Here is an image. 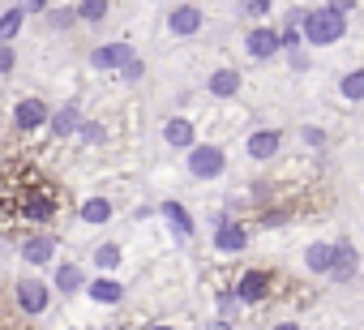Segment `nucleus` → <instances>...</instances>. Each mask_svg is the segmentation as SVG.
Returning <instances> with one entry per match:
<instances>
[{
    "label": "nucleus",
    "mask_w": 364,
    "mask_h": 330,
    "mask_svg": "<svg viewBox=\"0 0 364 330\" xmlns=\"http://www.w3.org/2000/svg\"><path fill=\"white\" fill-rule=\"evenodd\" d=\"M69 198L60 181H52L35 159H5L0 163V228L14 240L26 232H56Z\"/></svg>",
    "instance_id": "f257e3e1"
},
{
    "label": "nucleus",
    "mask_w": 364,
    "mask_h": 330,
    "mask_svg": "<svg viewBox=\"0 0 364 330\" xmlns=\"http://www.w3.org/2000/svg\"><path fill=\"white\" fill-rule=\"evenodd\" d=\"M296 26H300V35H304L309 43H317V48H326V43H338V39L347 35V18H338V14H330V9L300 14V18H296Z\"/></svg>",
    "instance_id": "f03ea898"
},
{
    "label": "nucleus",
    "mask_w": 364,
    "mask_h": 330,
    "mask_svg": "<svg viewBox=\"0 0 364 330\" xmlns=\"http://www.w3.org/2000/svg\"><path fill=\"white\" fill-rule=\"evenodd\" d=\"M14 309L22 317H43L52 309V287L43 279H18L14 283Z\"/></svg>",
    "instance_id": "7ed1b4c3"
},
{
    "label": "nucleus",
    "mask_w": 364,
    "mask_h": 330,
    "mask_svg": "<svg viewBox=\"0 0 364 330\" xmlns=\"http://www.w3.org/2000/svg\"><path fill=\"white\" fill-rule=\"evenodd\" d=\"M223 168H228V154L219 146H210V142H193L189 146V176L215 181V176H223Z\"/></svg>",
    "instance_id": "20e7f679"
},
{
    "label": "nucleus",
    "mask_w": 364,
    "mask_h": 330,
    "mask_svg": "<svg viewBox=\"0 0 364 330\" xmlns=\"http://www.w3.org/2000/svg\"><path fill=\"white\" fill-rule=\"evenodd\" d=\"M56 249H60L56 232H26V236H18V257L31 262V266H48L56 257Z\"/></svg>",
    "instance_id": "39448f33"
},
{
    "label": "nucleus",
    "mask_w": 364,
    "mask_h": 330,
    "mask_svg": "<svg viewBox=\"0 0 364 330\" xmlns=\"http://www.w3.org/2000/svg\"><path fill=\"white\" fill-rule=\"evenodd\" d=\"M274 270H245L240 279H236V287H232V296L240 300V304H262L270 292H274Z\"/></svg>",
    "instance_id": "423d86ee"
},
{
    "label": "nucleus",
    "mask_w": 364,
    "mask_h": 330,
    "mask_svg": "<svg viewBox=\"0 0 364 330\" xmlns=\"http://www.w3.org/2000/svg\"><path fill=\"white\" fill-rule=\"evenodd\" d=\"M48 116H52V107H48L39 95L18 99V103H14V112H9V120H14V129H18V133H35V129H43V124H48Z\"/></svg>",
    "instance_id": "0eeeda50"
},
{
    "label": "nucleus",
    "mask_w": 364,
    "mask_h": 330,
    "mask_svg": "<svg viewBox=\"0 0 364 330\" xmlns=\"http://www.w3.org/2000/svg\"><path fill=\"white\" fill-rule=\"evenodd\" d=\"M245 52H249L253 60H270L274 52H283L279 31H274V26H253V31L245 35Z\"/></svg>",
    "instance_id": "6e6552de"
},
{
    "label": "nucleus",
    "mask_w": 364,
    "mask_h": 330,
    "mask_svg": "<svg viewBox=\"0 0 364 330\" xmlns=\"http://www.w3.org/2000/svg\"><path fill=\"white\" fill-rule=\"evenodd\" d=\"M52 292H60V296H77V292H86V270L77 266V262H56V270H52V283H48Z\"/></svg>",
    "instance_id": "1a4fd4ad"
},
{
    "label": "nucleus",
    "mask_w": 364,
    "mask_h": 330,
    "mask_svg": "<svg viewBox=\"0 0 364 330\" xmlns=\"http://www.w3.org/2000/svg\"><path fill=\"white\" fill-rule=\"evenodd\" d=\"M202 22H206V14H202L198 5H176V9L167 14V31H171V35H180V39L198 35V31H202Z\"/></svg>",
    "instance_id": "9d476101"
},
{
    "label": "nucleus",
    "mask_w": 364,
    "mask_h": 330,
    "mask_svg": "<svg viewBox=\"0 0 364 330\" xmlns=\"http://www.w3.org/2000/svg\"><path fill=\"white\" fill-rule=\"evenodd\" d=\"M245 245H249L245 223H236V219H219V223H215V249H219V253H240Z\"/></svg>",
    "instance_id": "9b49d317"
},
{
    "label": "nucleus",
    "mask_w": 364,
    "mask_h": 330,
    "mask_svg": "<svg viewBox=\"0 0 364 330\" xmlns=\"http://www.w3.org/2000/svg\"><path fill=\"white\" fill-rule=\"evenodd\" d=\"M163 142H167V146H176V150H189V146L198 142L193 120H189V116H171V120L163 124Z\"/></svg>",
    "instance_id": "f8f14e48"
},
{
    "label": "nucleus",
    "mask_w": 364,
    "mask_h": 330,
    "mask_svg": "<svg viewBox=\"0 0 364 330\" xmlns=\"http://www.w3.org/2000/svg\"><path fill=\"white\" fill-rule=\"evenodd\" d=\"M279 146H283V133L279 129H257L253 137H249V159H257V163H266V159H274L279 154Z\"/></svg>",
    "instance_id": "ddd939ff"
},
{
    "label": "nucleus",
    "mask_w": 364,
    "mask_h": 330,
    "mask_svg": "<svg viewBox=\"0 0 364 330\" xmlns=\"http://www.w3.org/2000/svg\"><path fill=\"white\" fill-rule=\"evenodd\" d=\"M124 60H133V48L129 43H103V48L90 52V65L95 69H120Z\"/></svg>",
    "instance_id": "4468645a"
},
{
    "label": "nucleus",
    "mask_w": 364,
    "mask_h": 330,
    "mask_svg": "<svg viewBox=\"0 0 364 330\" xmlns=\"http://www.w3.org/2000/svg\"><path fill=\"white\" fill-rule=\"evenodd\" d=\"M48 129H52V137H69V133H77V129H82V112H77V103L56 107V112L48 116Z\"/></svg>",
    "instance_id": "2eb2a0df"
},
{
    "label": "nucleus",
    "mask_w": 364,
    "mask_h": 330,
    "mask_svg": "<svg viewBox=\"0 0 364 330\" xmlns=\"http://www.w3.org/2000/svg\"><path fill=\"white\" fill-rule=\"evenodd\" d=\"M73 14H77L82 26H103V22L112 18V0H77Z\"/></svg>",
    "instance_id": "dca6fc26"
},
{
    "label": "nucleus",
    "mask_w": 364,
    "mask_h": 330,
    "mask_svg": "<svg viewBox=\"0 0 364 330\" xmlns=\"http://www.w3.org/2000/svg\"><path fill=\"white\" fill-rule=\"evenodd\" d=\"M240 86H245V82H240L236 69H215L210 82H206V90H210L215 99H232V95H240Z\"/></svg>",
    "instance_id": "f3484780"
},
{
    "label": "nucleus",
    "mask_w": 364,
    "mask_h": 330,
    "mask_svg": "<svg viewBox=\"0 0 364 330\" xmlns=\"http://www.w3.org/2000/svg\"><path fill=\"white\" fill-rule=\"evenodd\" d=\"M86 296H90L95 304H120V300H124V287H120L116 279H107V275H99L95 283H86Z\"/></svg>",
    "instance_id": "a211bd4d"
},
{
    "label": "nucleus",
    "mask_w": 364,
    "mask_h": 330,
    "mask_svg": "<svg viewBox=\"0 0 364 330\" xmlns=\"http://www.w3.org/2000/svg\"><path fill=\"white\" fill-rule=\"evenodd\" d=\"M304 266H309L313 275H330V266H334V245H326V240L309 245V249H304Z\"/></svg>",
    "instance_id": "6ab92c4d"
},
{
    "label": "nucleus",
    "mask_w": 364,
    "mask_h": 330,
    "mask_svg": "<svg viewBox=\"0 0 364 330\" xmlns=\"http://www.w3.org/2000/svg\"><path fill=\"white\" fill-rule=\"evenodd\" d=\"M77 215H82V223H90V228H103V223L112 219V202H107V198H86V202L77 206Z\"/></svg>",
    "instance_id": "aec40b11"
},
{
    "label": "nucleus",
    "mask_w": 364,
    "mask_h": 330,
    "mask_svg": "<svg viewBox=\"0 0 364 330\" xmlns=\"http://www.w3.org/2000/svg\"><path fill=\"white\" fill-rule=\"evenodd\" d=\"M22 26H26V9H22V5L5 9V14H0V43H14V39L22 35Z\"/></svg>",
    "instance_id": "412c9836"
},
{
    "label": "nucleus",
    "mask_w": 364,
    "mask_h": 330,
    "mask_svg": "<svg viewBox=\"0 0 364 330\" xmlns=\"http://www.w3.org/2000/svg\"><path fill=\"white\" fill-rule=\"evenodd\" d=\"M355 275V249L343 240V245H334V266H330V279H351Z\"/></svg>",
    "instance_id": "4be33fe9"
},
{
    "label": "nucleus",
    "mask_w": 364,
    "mask_h": 330,
    "mask_svg": "<svg viewBox=\"0 0 364 330\" xmlns=\"http://www.w3.org/2000/svg\"><path fill=\"white\" fill-rule=\"evenodd\" d=\"M163 219H167L180 236H193V215L180 206V202H163Z\"/></svg>",
    "instance_id": "5701e85b"
},
{
    "label": "nucleus",
    "mask_w": 364,
    "mask_h": 330,
    "mask_svg": "<svg viewBox=\"0 0 364 330\" xmlns=\"http://www.w3.org/2000/svg\"><path fill=\"white\" fill-rule=\"evenodd\" d=\"M120 257H124V249H120V245H112V240H107V245H99V249L90 253V262H95L103 275H112V270L120 266Z\"/></svg>",
    "instance_id": "b1692460"
},
{
    "label": "nucleus",
    "mask_w": 364,
    "mask_h": 330,
    "mask_svg": "<svg viewBox=\"0 0 364 330\" xmlns=\"http://www.w3.org/2000/svg\"><path fill=\"white\" fill-rule=\"evenodd\" d=\"M338 90H343V99H364V69L347 73V78L338 82Z\"/></svg>",
    "instance_id": "393cba45"
},
{
    "label": "nucleus",
    "mask_w": 364,
    "mask_h": 330,
    "mask_svg": "<svg viewBox=\"0 0 364 330\" xmlns=\"http://www.w3.org/2000/svg\"><path fill=\"white\" fill-rule=\"evenodd\" d=\"M48 26H52V31H73V26H77V14H73V9H52V14H48Z\"/></svg>",
    "instance_id": "a878e982"
},
{
    "label": "nucleus",
    "mask_w": 364,
    "mask_h": 330,
    "mask_svg": "<svg viewBox=\"0 0 364 330\" xmlns=\"http://www.w3.org/2000/svg\"><path fill=\"white\" fill-rule=\"evenodd\" d=\"M18 69V52H14V43H0V78H9Z\"/></svg>",
    "instance_id": "bb28decb"
},
{
    "label": "nucleus",
    "mask_w": 364,
    "mask_h": 330,
    "mask_svg": "<svg viewBox=\"0 0 364 330\" xmlns=\"http://www.w3.org/2000/svg\"><path fill=\"white\" fill-rule=\"evenodd\" d=\"M116 73H120V82H137V78H141V73H146V65H141V60H137V56H133V60H124V65H120V69H116Z\"/></svg>",
    "instance_id": "cd10ccee"
},
{
    "label": "nucleus",
    "mask_w": 364,
    "mask_h": 330,
    "mask_svg": "<svg viewBox=\"0 0 364 330\" xmlns=\"http://www.w3.org/2000/svg\"><path fill=\"white\" fill-rule=\"evenodd\" d=\"M351 5H355V0H330V14H338V18H343Z\"/></svg>",
    "instance_id": "c85d7f7f"
},
{
    "label": "nucleus",
    "mask_w": 364,
    "mask_h": 330,
    "mask_svg": "<svg viewBox=\"0 0 364 330\" xmlns=\"http://www.w3.org/2000/svg\"><path fill=\"white\" fill-rule=\"evenodd\" d=\"M304 142H313V146H321V142H326V133H321V129H304Z\"/></svg>",
    "instance_id": "c756f323"
},
{
    "label": "nucleus",
    "mask_w": 364,
    "mask_h": 330,
    "mask_svg": "<svg viewBox=\"0 0 364 330\" xmlns=\"http://www.w3.org/2000/svg\"><path fill=\"white\" fill-rule=\"evenodd\" d=\"M270 330H300L296 321H279V326H270Z\"/></svg>",
    "instance_id": "7c9ffc66"
},
{
    "label": "nucleus",
    "mask_w": 364,
    "mask_h": 330,
    "mask_svg": "<svg viewBox=\"0 0 364 330\" xmlns=\"http://www.w3.org/2000/svg\"><path fill=\"white\" fill-rule=\"evenodd\" d=\"M150 330H176V326H171V321H154Z\"/></svg>",
    "instance_id": "2f4dec72"
},
{
    "label": "nucleus",
    "mask_w": 364,
    "mask_h": 330,
    "mask_svg": "<svg viewBox=\"0 0 364 330\" xmlns=\"http://www.w3.org/2000/svg\"><path fill=\"white\" fill-rule=\"evenodd\" d=\"M210 330H232V326H228V321H215V326H210Z\"/></svg>",
    "instance_id": "473e14b6"
}]
</instances>
